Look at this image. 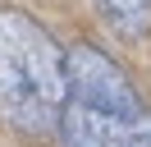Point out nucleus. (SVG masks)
Returning a JSON list of instances; mask_svg holds the SVG:
<instances>
[{
    "label": "nucleus",
    "instance_id": "nucleus-1",
    "mask_svg": "<svg viewBox=\"0 0 151 147\" xmlns=\"http://www.w3.org/2000/svg\"><path fill=\"white\" fill-rule=\"evenodd\" d=\"M69 101V51L14 5H0V115L19 133L60 129Z\"/></svg>",
    "mask_w": 151,
    "mask_h": 147
},
{
    "label": "nucleus",
    "instance_id": "nucleus-2",
    "mask_svg": "<svg viewBox=\"0 0 151 147\" xmlns=\"http://www.w3.org/2000/svg\"><path fill=\"white\" fill-rule=\"evenodd\" d=\"M55 133L64 147H151V110L128 74L83 41L69 51V101Z\"/></svg>",
    "mask_w": 151,
    "mask_h": 147
},
{
    "label": "nucleus",
    "instance_id": "nucleus-3",
    "mask_svg": "<svg viewBox=\"0 0 151 147\" xmlns=\"http://www.w3.org/2000/svg\"><path fill=\"white\" fill-rule=\"evenodd\" d=\"M96 14L124 41H137L151 32V0H96Z\"/></svg>",
    "mask_w": 151,
    "mask_h": 147
}]
</instances>
